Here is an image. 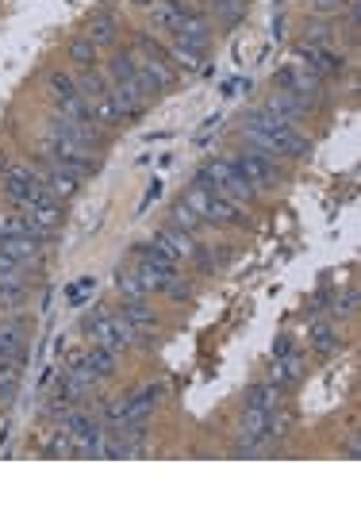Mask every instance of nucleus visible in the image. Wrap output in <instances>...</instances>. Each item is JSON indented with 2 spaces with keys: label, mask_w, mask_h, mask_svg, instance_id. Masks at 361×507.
<instances>
[{
  "label": "nucleus",
  "mask_w": 361,
  "mask_h": 507,
  "mask_svg": "<svg viewBox=\"0 0 361 507\" xmlns=\"http://www.w3.org/2000/svg\"><path fill=\"white\" fill-rule=\"evenodd\" d=\"M242 139H247V147L262 150L265 158H273V162H304L307 154H312V139L296 123L273 115L265 104H257V108L242 115Z\"/></svg>",
  "instance_id": "obj_1"
},
{
  "label": "nucleus",
  "mask_w": 361,
  "mask_h": 507,
  "mask_svg": "<svg viewBox=\"0 0 361 507\" xmlns=\"http://www.w3.org/2000/svg\"><path fill=\"white\" fill-rule=\"evenodd\" d=\"M180 200L204 219V227H231V231L247 227V215H242V207L235 200L219 197V192L204 189V185H189L185 192H180Z\"/></svg>",
  "instance_id": "obj_2"
},
{
  "label": "nucleus",
  "mask_w": 361,
  "mask_h": 507,
  "mask_svg": "<svg viewBox=\"0 0 361 507\" xmlns=\"http://www.w3.org/2000/svg\"><path fill=\"white\" fill-rule=\"evenodd\" d=\"M192 185L212 189V192H219V197L235 200L239 207H247V204L257 200V192L247 185V177L239 173L231 158H212L208 165H200V169H197V177H192Z\"/></svg>",
  "instance_id": "obj_3"
},
{
  "label": "nucleus",
  "mask_w": 361,
  "mask_h": 507,
  "mask_svg": "<svg viewBox=\"0 0 361 507\" xmlns=\"http://www.w3.org/2000/svg\"><path fill=\"white\" fill-rule=\"evenodd\" d=\"M85 331L93 334L97 346L112 350V354H127V350H135V342H139L135 331H131V323L120 316V308L108 311L105 304H97V311H88V316H85Z\"/></svg>",
  "instance_id": "obj_4"
},
{
  "label": "nucleus",
  "mask_w": 361,
  "mask_h": 507,
  "mask_svg": "<svg viewBox=\"0 0 361 507\" xmlns=\"http://www.w3.org/2000/svg\"><path fill=\"white\" fill-rule=\"evenodd\" d=\"M0 192H4L16 207H35V204L55 200L46 192V185H43V173H38L31 162H8L4 177H0Z\"/></svg>",
  "instance_id": "obj_5"
},
{
  "label": "nucleus",
  "mask_w": 361,
  "mask_h": 507,
  "mask_svg": "<svg viewBox=\"0 0 361 507\" xmlns=\"http://www.w3.org/2000/svg\"><path fill=\"white\" fill-rule=\"evenodd\" d=\"M231 162H235V169L242 177H247V185L257 192V197H269V192H277L281 185H285V173H281V162L265 158L262 150L254 147H242L231 154Z\"/></svg>",
  "instance_id": "obj_6"
},
{
  "label": "nucleus",
  "mask_w": 361,
  "mask_h": 507,
  "mask_svg": "<svg viewBox=\"0 0 361 507\" xmlns=\"http://www.w3.org/2000/svg\"><path fill=\"white\" fill-rule=\"evenodd\" d=\"M277 89H289L296 100L307 104V112H319V108H327V104H331L327 81H323V77H315V73H307L304 66H285V70H281L277 73Z\"/></svg>",
  "instance_id": "obj_7"
},
{
  "label": "nucleus",
  "mask_w": 361,
  "mask_h": 507,
  "mask_svg": "<svg viewBox=\"0 0 361 507\" xmlns=\"http://www.w3.org/2000/svg\"><path fill=\"white\" fill-rule=\"evenodd\" d=\"M46 154L55 158L62 169H70V173L77 177H93L97 173V165H100V154L97 150H85L81 142H73L66 135H55V131H46Z\"/></svg>",
  "instance_id": "obj_8"
},
{
  "label": "nucleus",
  "mask_w": 361,
  "mask_h": 507,
  "mask_svg": "<svg viewBox=\"0 0 361 507\" xmlns=\"http://www.w3.org/2000/svg\"><path fill=\"white\" fill-rule=\"evenodd\" d=\"M296 62H300V66H304L307 73L323 77L327 85L350 73V62H346L334 46H307V43H300V46H296Z\"/></svg>",
  "instance_id": "obj_9"
},
{
  "label": "nucleus",
  "mask_w": 361,
  "mask_h": 507,
  "mask_svg": "<svg viewBox=\"0 0 361 507\" xmlns=\"http://www.w3.org/2000/svg\"><path fill=\"white\" fill-rule=\"evenodd\" d=\"M150 242H154V250L165 254L173 266L192 262V254H197V246H200L197 235H185V231H177V227H170V224L154 231V239H150Z\"/></svg>",
  "instance_id": "obj_10"
},
{
  "label": "nucleus",
  "mask_w": 361,
  "mask_h": 507,
  "mask_svg": "<svg viewBox=\"0 0 361 507\" xmlns=\"http://www.w3.org/2000/svg\"><path fill=\"white\" fill-rule=\"evenodd\" d=\"M38 173H43V185H46V192L58 204H66V200H73L77 192H81V177L70 173V169H62L50 154H46V158H38Z\"/></svg>",
  "instance_id": "obj_11"
},
{
  "label": "nucleus",
  "mask_w": 361,
  "mask_h": 507,
  "mask_svg": "<svg viewBox=\"0 0 361 507\" xmlns=\"http://www.w3.org/2000/svg\"><path fill=\"white\" fill-rule=\"evenodd\" d=\"M46 131H55V135H66L73 142H81L85 150H97L105 147V131H100L97 123H88V120H70V115H50V123H46Z\"/></svg>",
  "instance_id": "obj_12"
},
{
  "label": "nucleus",
  "mask_w": 361,
  "mask_h": 507,
  "mask_svg": "<svg viewBox=\"0 0 361 507\" xmlns=\"http://www.w3.org/2000/svg\"><path fill=\"white\" fill-rule=\"evenodd\" d=\"M212 31H215V23H212V16L208 12H189V16H180V23L173 28V35L170 38H177V43H185V46H197V50H204L208 55V46H212Z\"/></svg>",
  "instance_id": "obj_13"
},
{
  "label": "nucleus",
  "mask_w": 361,
  "mask_h": 507,
  "mask_svg": "<svg viewBox=\"0 0 361 507\" xmlns=\"http://www.w3.org/2000/svg\"><path fill=\"white\" fill-rule=\"evenodd\" d=\"M120 316L131 323V331H135V338H139L135 346H143V350L158 346V338H154V334H158V319H154V311L147 308V300H123Z\"/></svg>",
  "instance_id": "obj_14"
},
{
  "label": "nucleus",
  "mask_w": 361,
  "mask_h": 507,
  "mask_svg": "<svg viewBox=\"0 0 361 507\" xmlns=\"http://www.w3.org/2000/svg\"><path fill=\"white\" fill-rule=\"evenodd\" d=\"M108 93H112V100H115V104H120L123 120H139V115H143V112L150 108V100H154V97L147 93V89L135 81V77H131V81H115V85L108 89Z\"/></svg>",
  "instance_id": "obj_15"
},
{
  "label": "nucleus",
  "mask_w": 361,
  "mask_h": 507,
  "mask_svg": "<svg viewBox=\"0 0 361 507\" xmlns=\"http://www.w3.org/2000/svg\"><path fill=\"white\" fill-rule=\"evenodd\" d=\"M147 12H150V28H154V31L173 35V28L180 23V16L197 12V4H192V0H154Z\"/></svg>",
  "instance_id": "obj_16"
},
{
  "label": "nucleus",
  "mask_w": 361,
  "mask_h": 507,
  "mask_svg": "<svg viewBox=\"0 0 361 507\" xmlns=\"http://www.w3.org/2000/svg\"><path fill=\"white\" fill-rule=\"evenodd\" d=\"M162 400H165V388H162V384H147V388H139L135 396H123V419L150 423V415L158 411Z\"/></svg>",
  "instance_id": "obj_17"
},
{
  "label": "nucleus",
  "mask_w": 361,
  "mask_h": 507,
  "mask_svg": "<svg viewBox=\"0 0 361 507\" xmlns=\"http://www.w3.org/2000/svg\"><path fill=\"white\" fill-rule=\"evenodd\" d=\"M77 366H81L88 376H93V381L100 384V381H112L115 376V369H120V354H112V350H105V346H88L81 358H73Z\"/></svg>",
  "instance_id": "obj_18"
},
{
  "label": "nucleus",
  "mask_w": 361,
  "mask_h": 507,
  "mask_svg": "<svg viewBox=\"0 0 361 507\" xmlns=\"http://www.w3.org/2000/svg\"><path fill=\"white\" fill-rule=\"evenodd\" d=\"M85 35L97 43L100 55H105V50H115V46H120V20H115L112 12H100V16L88 20V31Z\"/></svg>",
  "instance_id": "obj_19"
},
{
  "label": "nucleus",
  "mask_w": 361,
  "mask_h": 507,
  "mask_svg": "<svg viewBox=\"0 0 361 507\" xmlns=\"http://www.w3.org/2000/svg\"><path fill=\"white\" fill-rule=\"evenodd\" d=\"M265 108L273 112V115H281V120L296 123V127H300V123L307 120V115H312V112H307V104H304V100H296V97L289 93V89H277V93H269Z\"/></svg>",
  "instance_id": "obj_20"
},
{
  "label": "nucleus",
  "mask_w": 361,
  "mask_h": 507,
  "mask_svg": "<svg viewBox=\"0 0 361 507\" xmlns=\"http://www.w3.org/2000/svg\"><path fill=\"white\" fill-rule=\"evenodd\" d=\"M304 366H307L304 354H292V350H289L285 358H273V373H269V381L281 384V388H292V384L304 381V373H307Z\"/></svg>",
  "instance_id": "obj_21"
},
{
  "label": "nucleus",
  "mask_w": 361,
  "mask_h": 507,
  "mask_svg": "<svg viewBox=\"0 0 361 507\" xmlns=\"http://www.w3.org/2000/svg\"><path fill=\"white\" fill-rule=\"evenodd\" d=\"M0 250H4L8 258H16L20 266H35L43 262V242L38 239H28V235H12V239H0Z\"/></svg>",
  "instance_id": "obj_22"
},
{
  "label": "nucleus",
  "mask_w": 361,
  "mask_h": 507,
  "mask_svg": "<svg viewBox=\"0 0 361 507\" xmlns=\"http://www.w3.org/2000/svg\"><path fill=\"white\" fill-rule=\"evenodd\" d=\"M46 93H50V104L62 108V104H70L73 97H81V89H77V77L70 70H50L46 73Z\"/></svg>",
  "instance_id": "obj_23"
},
{
  "label": "nucleus",
  "mask_w": 361,
  "mask_h": 507,
  "mask_svg": "<svg viewBox=\"0 0 361 507\" xmlns=\"http://www.w3.org/2000/svg\"><path fill=\"white\" fill-rule=\"evenodd\" d=\"M235 431H239V442H265L269 438V411H262V408H242Z\"/></svg>",
  "instance_id": "obj_24"
},
{
  "label": "nucleus",
  "mask_w": 361,
  "mask_h": 507,
  "mask_svg": "<svg viewBox=\"0 0 361 507\" xmlns=\"http://www.w3.org/2000/svg\"><path fill=\"white\" fill-rule=\"evenodd\" d=\"M66 62L73 70H93V66H100V50L88 35H73L66 43Z\"/></svg>",
  "instance_id": "obj_25"
},
{
  "label": "nucleus",
  "mask_w": 361,
  "mask_h": 507,
  "mask_svg": "<svg viewBox=\"0 0 361 507\" xmlns=\"http://www.w3.org/2000/svg\"><path fill=\"white\" fill-rule=\"evenodd\" d=\"M165 55H170V62H173L177 73H200V70H204V50L185 46V43H177V38H170V43H165Z\"/></svg>",
  "instance_id": "obj_26"
},
{
  "label": "nucleus",
  "mask_w": 361,
  "mask_h": 507,
  "mask_svg": "<svg viewBox=\"0 0 361 507\" xmlns=\"http://www.w3.org/2000/svg\"><path fill=\"white\" fill-rule=\"evenodd\" d=\"M23 319L12 316V319H0V358H23Z\"/></svg>",
  "instance_id": "obj_27"
},
{
  "label": "nucleus",
  "mask_w": 361,
  "mask_h": 507,
  "mask_svg": "<svg viewBox=\"0 0 361 507\" xmlns=\"http://www.w3.org/2000/svg\"><path fill=\"white\" fill-rule=\"evenodd\" d=\"M285 404V388L273 384V381H262V384H254L247 400H242V408H262V411H273Z\"/></svg>",
  "instance_id": "obj_28"
},
{
  "label": "nucleus",
  "mask_w": 361,
  "mask_h": 507,
  "mask_svg": "<svg viewBox=\"0 0 361 507\" xmlns=\"http://www.w3.org/2000/svg\"><path fill=\"white\" fill-rule=\"evenodd\" d=\"M204 8L219 20V28H235V23L247 16V0H200V12Z\"/></svg>",
  "instance_id": "obj_29"
},
{
  "label": "nucleus",
  "mask_w": 361,
  "mask_h": 507,
  "mask_svg": "<svg viewBox=\"0 0 361 507\" xmlns=\"http://www.w3.org/2000/svg\"><path fill=\"white\" fill-rule=\"evenodd\" d=\"M100 70H105L108 85H115V81H131V77H135V55H131V46H127V50L115 46V50H112V58H108Z\"/></svg>",
  "instance_id": "obj_30"
},
{
  "label": "nucleus",
  "mask_w": 361,
  "mask_h": 507,
  "mask_svg": "<svg viewBox=\"0 0 361 507\" xmlns=\"http://www.w3.org/2000/svg\"><path fill=\"white\" fill-rule=\"evenodd\" d=\"M77 77V89H81V97L88 100V104H93V100H100V97H105L108 93V77H105V70H100V66H93V70H77L73 73Z\"/></svg>",
  "instance_id": "obj_31"
},
{
  "label": "nucleus",
  "mask_w": 361,
  "mask_h": 507,
  "mask_svg": "<svg viewBox=\"0 0 361 507\" xmlns=\"http://www.w3.org/2000/svg\"><path fill=\"white\" fill-rule=\"evenodd\" d=\"M88 108H93V123L100 127V131H112V127L123 123V112H120V104L112 100V93H105L100 100H93Z\"/></svg>",
  "instance_id": "obj_32"
},
{
  "label": "nucleus",
  "mask_w": 361,
  "mask_h": 507,
  "mask_svg": "<svg viewBox=\"0 0 361 507\" xmlns=\"http://www.w3.org/2000/svg\"><path fill=\"white\" fill-rule=\"evenodd\" d=\"M12 235L38 239V235H35V227H31V219L23 215L20 207H16V212H0V239H12ZM38 242H43V239H38Z\"/></svg>",
  "instance_id": "obj_33"
},
{
  "label": "nucleus",
  "mask_w": 361,
  "mask_h": 507,
  "mask_svg": "<svg viewBox=\"0 0 361 507\" xmlns=\"http://www.w3.org/2000/svg\"><path fill=\"white\" fill-rule=\"evenodd\" d=\"M170 227L185 231V235H197V231H204V219L192 212L185 200H173V207H170Z\"/></svg>",
  "instance_id": "obj_34"
},
{
  "label": "nucleus",
  "mask_w": 361,
  "mask_h": 507,
  "mask_svg": "<svg viewBox=\"0 0 361 507\" xmlns=\"http://www.w3.org/2000/svg\"><path fill=\"white\" fill-rule=\"evenodd\" d=\"M339 346H342V338H339V327H334V323H319V327L312 331V354L327 358V354H334Z\"/></svg>",
  "instance_id": "obj_35"
},
{
  "label": "nucleus",
  "mask_w": 361,
  "mask_h": 507,
  "mask_svg": "<svg viewBox=\"0 0 361 507\" xmlns=\"http://www.w3.org/2000/svg\"><path fill=\"white\" fill-rule=\"evenodd\" d=\"M115 289H120L123 300H147V296H150L135 269H115Z\"/></svg>",
  "instance_id": "obj_36"
},
{
  "label": "nucleus",
  "mask_w": 361,
  "mask_h": 507,
  "mask_svg": "<svg viewBox=\"0 0 361 507\" xmlns=\"http://www.w3.org/2000/svg\"><path fill=\"white\" fill-rule=\"evenodd\" d=\"M304 43H307V46H334V28H331L327 20H307Z\"/></svg>",
  "instance_id": "obj_37"
},
{
  "label": "nucleus",
  "mask_w": 361,
  "mask_h": 507,
  "mask_svg": "<svg viewBox=\"0 0 361 507\" xmlns=\"http://www.w3.org/2000/svg\"><path fill=\"white\" fill-rule=\"evenodd\" d=\"M350 8V0H307V12L319 20H331V16H342Z\"/></svg>",
  "instance_id": "obj_38"
},
{
  "label": "nucleus",
  "mask_w": 361,
  "mask_h": 507,
  "mask_svg": "<svg viewBox=\"0 0 361 507\" xmlns=\"http://www.w3.org/2000/svg\"><path fill=\"white\" fill-rule=\"evenodd\" d=\"M23 273H28V266H20L16 258H8L4 250H0V281H8V284H28V277H23Z\"/></svg>",
  "instance_id": "obj_39"
},
{
  "label": "nucleus",
  "mask_w": 361,
  "mask_h": 507,
  "mask_svg": "<svg viewBox=\"0 0 361 507\" xmlns=\"http://www.w3.org/2000/svg\"><path fill=\"white\" fill-rule=\"evenodd\" d=\"M339 311H346V316H357V289L346 292V300H339Z\"/></svg>",
  "instance_id": "obj_40"
},
{
  "label": "nucleus",
  "mask_w": 361,
  "mask_h": 507,
  "mask_svg": "<svg viewBox=\"0 0 361 507\" xmlns=\"http://www.w3.org/2000/svg\"><path fill=\"white\" fill-rule=\"evenodd\" d=\"M289 350H292V338H289V334H281L277 342H273V358H285Z\"/></svg>",
  "instance_id": "obj_41"
},
{
  "label": "nucleus",
  "mask_w": 361,
  "mask_h": 507,
  "mask_svg": "<svg viewBox=\"0 0 361 507\" xmlns=\"http://www.w3.org/2000/svg\"><path fill=\"white\" fill-rule=\"evenodd\" d=\"M361 453V442H357V435H350V442H346V458H357Z\"/></svg>",
  "instance_id": "obj_42"
},
{
  "label": "nucleus",
  "mask_w": 361,
  "mask_h": 507,
  "mask_svg": "<svg viewBox=\"0 0 361 507\" xmlns=\"http://www.w3.org/2000/svg\"><path fill=\"white\" fill-rule=\"evenodd\" d=\"M127 4H135V8H150L154 0H127Z\"/></svg>",
  "instance_id": "obj_43"
},
{
  "label": "nucleus",
  "mask_w": 361,
  "mask_h": 507,
  "mask_svg": "<svg viewBox=\"0 0 361 507\" xmlns=\"http://www.w3.org/2000/svg\"><path fill=\"white\" fill-rule=\"evenodd\" d=\"M4 165H8V162H0V177H4Z\"/></svg>",
  "instance_id": "obj_44"
},
{
  "label": "nucleus",
  "mask_w": 361,
  "mask_h": 507,
  "mask_svg": "<svg viewBox=\"0 0 361 507\" xmlns=\"http://www.w3.org/2000/svg\"><path fill=\"white\" fill-rule=\"evenodd\" d=\"M0 316H4V308H0Z\"/></svg>",
  "instance_id": "obj_45"
}]
</instances>
